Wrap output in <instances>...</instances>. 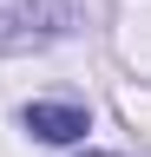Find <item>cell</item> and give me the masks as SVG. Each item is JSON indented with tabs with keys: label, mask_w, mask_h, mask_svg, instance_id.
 <instances>
[{
	"label": "cell",
	"mask_w": 151,
	"mask_h": 157,
	"mask_svg": "<svg viewBox=\"0 0 151 157\" xmlns=\"http://www.w3.org/2000/svg\"><path fill=\"white\" fill-rule=\"evenodd\" d=\"M26 131L46 144H72V137H85V111L79 105H26Z\"/></svg>",
	"instance_id": "6da1fadb"
},
{
	"label": "cell",
	"mask_w": 151,
	"mask_h": 157,
	"mask_svg": "<svg viewBox=\"0 0 151 157\" xmlns=\"http://www.w3.org/2000/svg\"><path fill=\"white\" fill-rule=\"evenodd\" d=\"M99 157H105V151H99Z\"/></svg>",
	"instance_id": "7a4b0ae2"
}]
</instances>
